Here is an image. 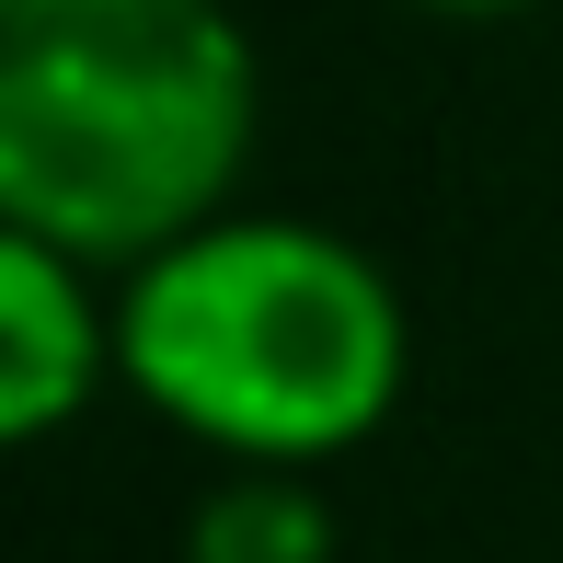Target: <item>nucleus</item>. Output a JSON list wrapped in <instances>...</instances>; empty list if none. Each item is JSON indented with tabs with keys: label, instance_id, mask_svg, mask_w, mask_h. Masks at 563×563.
Masks as SVG:
<instances>
[{
	"label": "nucleus",
	"instance_id": "obj_2",
	"mask_svg": "<svg viewBox=\"0 0 563 563\" xmlns=\"http://www.w3.org/2000/svg\"><path fill=\"white\" fill-rule=\"evenodd\" d=\"M415 368V322L379 253L322 219H242L162 242L115 288V379L219 460H345Z\"/></svg>",
	"mask_w": 563,
	"mask_h": 563
},
{
	"label": "nucleus",
	"instance_id": "obj_1",
	"mask_svg": "<svg viewBox=\"0 0 563 563\" xmlns=\"http://www.w3.org/2000/svg\"><path fill=\"white\" fill-rule=\"evenodd\" d=\"M265 69L219 0H0V230L150 265L253 173Z\"/></svg>",
	"mask_w": 563,
	"mask_h": 563
},
{
	"label": "nucleus",
	"instance_id": "obj_4",
	"mask_svg": "<svg viewBox=\"0 0 563 563\" xmlns=\"http://www.w3.org/2000/svg\"><path fill=\"white\" fill-rule=\"evenodd\" d=\"M334 552H345L334 506L288 460H230L185 518V563H334Z\"/></svg>",
	"mask_w": 563,
	"mask_h": 563
},
{
	"label": "nucleus",
	"instance_id": "obj_5",
	"mask_svg": "<svg viewBox=\"0 0 563 563\" xmlns=\"http://www.w3.org/2000/svg\"><path fill=\"white\" fill-rule=\"evenodd\" d=\"M415 12H438V23H506V12H529V0H415Z\"/></svg>",
	"mask_w": 563,
	"mask_h": 563
},
{
	"label": "nucleus",
	"instance_id": "obj_3",
	"mask_svg": "<svg viewBox=\"0 0 563 563\" xmlns=\"http://www.w3.org/2000/svg\"><path fill=\"white\" fill-rule=\"evenodd\" d=\"M92 276L104 265L0 230V438L12 449H46L115 379V311L92 299Z\"/></svg>",
	"mask_w": 563,
	"mask_h": 563
}]
</instances>
